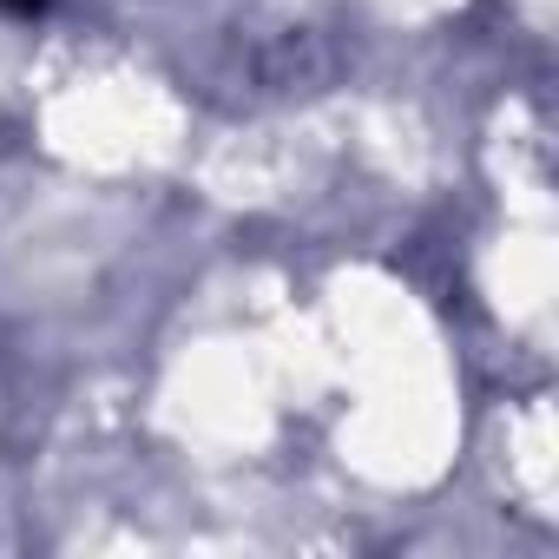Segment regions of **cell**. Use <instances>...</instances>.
Listing matches in <instances>:
<instances>
[{
    "label": "cell",
    "instance_id": "1",
    "mask_svg": "<svg viewBox=\"0 0 559 559\" xmlns=\"http://www.w3.org/2000/svg\"><path fill=\"white\" fill-rule=\"evenodd\" d=\"M21 8H34V0H21Z\"/></svg>",
    "mask_w": 559,
    "mask_h": 559
}]
</instances>
